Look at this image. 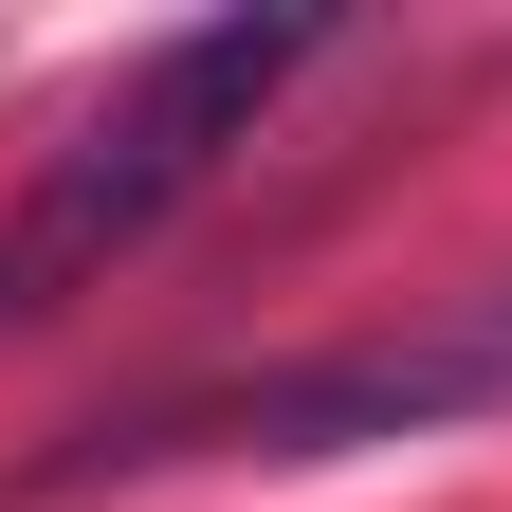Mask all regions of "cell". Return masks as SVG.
Returning a JSON list of instances; mask_svg holds the SVG:
<instances>
[{
  "instance_id": "1",
  "label": "cell",
  "mask_w": 512,
  "mask_h": 512,
  "mask_svg": "<svg viewBox=\"0 0 512 512\" xmlns=\"http://www.w3.org/2000/svg\"><path fill=\"white\" fill-rule=\"evenodd\" d=\"M293 74H311V19H183V37H147L128 92L37 165V202L0 220V330L55 311L92 256H128L183 183H220V147H256V110H275Z\"/></svg>"
},
{
  "instance_id": "2",
  "label": "cell",
  "mask_w": 512,
  "mask_h": 512,
  "mask_svg": "<svg viewBox=\"0 0 512 512\" xmlns=\"http://www.w3.org/2000/svg\"><path fill=\"white\" fill-rule=\"evenodd\" d=\"M476 403H512V293L439 311V330H366V348L256 366V384H183L147 421H74L0 494H92V476H165V458H348V439H421V421H476Z\"/></svg>"
}]
</instances>
